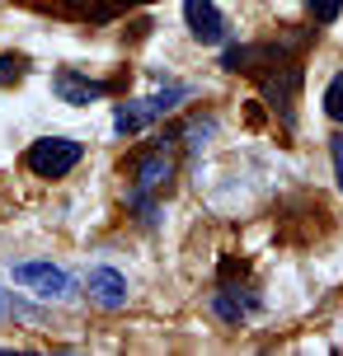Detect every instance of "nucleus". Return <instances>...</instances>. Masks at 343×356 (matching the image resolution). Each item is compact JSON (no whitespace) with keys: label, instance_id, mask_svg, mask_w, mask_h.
Here are the masks:
<instances>
[{"label":"nucleus","instance_id":"nucleus-1","mask_svg":"<svg viewBox=\"0 0 343 356\" xmlns=\"http://www.w3.org/2000/svg\"><path fill=\"white\" fill-rule=\"evenodd\" d=\"M80 155H85V145L71 141V136H43V141L29 145L24 160H29V169H33L38 178H61L80 164Z\"/></svg>","mask_w":343,"mask_h":356},{"label":"nucleus","instance_id":"nucleus-2","mask_svg":"<svg viewBox=\"0 0 343 356\" xmlns=\"http://www.w3.org/2000/svg\"><path fill=\"white\" fill-rule=\"evenodd\" d=\"M10 277H15V286L33 291V296H43V300H66V296H71V277H66L61 267H52V263H15Z\"/></svg>","mask_w":343,"mask_h":356},{"label":"nucleus","instance_id":"nucleus-3","mask_svg":"<svg viewBox=\"0 0 343 356\" xmlns=\"http://www.w3.org/2000/svg\"><path fill=\"white\" fill-rule=\"evenodd\" d=\"M52 94L61 99V104H71V108H85V104H94V99H104L109 85H99V80H90V75L61 66V71L52 75Z\"/></svg>","mask_w":343,"mask_h":356},{"label":"nucleus","instance_id":"nucleus-4","mask_svg":"<svg viewBox=\"0 0 343 356\" xmlns=\"http://www.w3.org/2000/svg\"><path fill=\"white\" fill-rule=\"evenodd\" d=\"M183 24L198 42H226V15L212 0H183Z\"/></svg>","mask_w":343,"mask_h":356},{"label":"nucleus","instance_id":"nucleus-5","mask_svg":"<svg viewBox=\"0 0 343 356\" xmlns=\"http://www.w3.org/2000/svg\"><path fill=\"white\" fill-rule=\"evenodd\" d=\"M85 291H90V300L99 309H123L127 305V277L118 267H94L90 277H85Z\"/></svg>","mask_w":343,"mask_h":356},{"label":"nucleus","instance_id":"nucleus-6","mask_svg":"<svg viewBox=\"0 0 343 356\" xmlns=\"http://www.w3.org/2000/svg\"><path fill=\"white\" fill-rule=\"evenodd\" d=\"M61 5L80 19H113L123 10H132V5H151V0H61Z\"/></svg>","mask_w":343,"mask_h":356},{"label":"nucleus","instance_id":"nucleus-7","mask_svg":"<svg viewBox=\"0 0 343 356\" xmlns=\"http://www.w3.org/2000/svg\"><path fill=\"white\" fill-rule=\"evenodd\" d=\"M193 89L188 85H169V89H160V94H151V99H142V108H146V118L155 122V118H165V113H174V108L188 99Z\"/></svg>","mask_w":343,"mask_h":356},{"label":"nucleus","instance_id":"nucleus-8","mask_svg":"<svg viewBox=\"0 0 343 356\" xmlns=\"http://www.w3.org/2000/svg\"><path fill=\"white\" fill-rule=\"evenodd\" d=\"M250 309H254V296H240L235 286H221V291H217V314L226 323H240Z\"/></svg>","mask_w":343,"mask_h":356},{"label":"nucleus","instance_id":"nucleus-9","mask_svg":"<svg viewBox=\"0 0 343 356\" xmlns=\"http://www.w3.org/2000/svg\"><path fill=\"white\" fill-rule=\"evenodd\" d=\"M325 118L329 122H343V71L329 80V89H325Z\"/></svg>","mask_w":343,"mask_h":356},{"label":"nucleus","instance_id":"nucleus-10","mask_svg":"<svg viewBox=\"0 0 343 356\" xmlns=\"http://www.w3.org/2000/svg\"><path fill=\"white\" fill-rule=\"evenodd\" d=\"M306 10L320 19V24H334V19L343 15V0H306Z\"/></svg>","mask_w":343,"mask_h":356},{"label":"nucleus","instance_id":"nucleus-11","mask_svg":"<svg viewBox=\"0 0 343 356\" xmlns=\"http://www.w3.org/2000/svg\"><path fill=\"white\" fill-rule=\"evenodd\" d=\"M24 80V56H0V85Z\"/></svg>","mask_w":343,"mask_h":356},{"label":"nucleus","instance_id":"nucleus-12","mask_svg":"<svg viewBox=\"0 0 343 356\" xmlns=\"http://www.w3.org/2000/svg\"><path fill=\"white\" fill-rule=\"evenodd\" d=\"M329 150H334V169H339V188H343V136H329Z\"/></svg>","mask_w":343,"mask_h":356},{"label":"nucleus","instance_id":"nucleus-13","mask_svg":"<svg viewBox=\"0 0 343 356\" xmlns=\"http://www.w3.org/2000/svg\"><path fill=\"white\" fill-rule=\"evenodd\" d=\"M0 314H5V300H0Z\"/></svg>","mask_w":343,"mask_h":356}]
</instances>
